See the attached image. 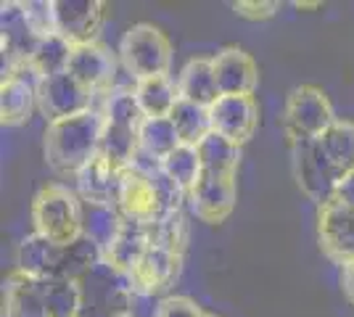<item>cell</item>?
Segmentation results:
<instances>
[{"instance_id": "6da1fadb", "label": "cell", "mask_w": 354, "mask_h": 317, "mask_svg": "<svg viewBox=\"0 0 354 317\" xmlns=\"http://www.w3.org/2000/svg\"><path fill=\"white\" fill-rule=\"evenodd\" d=\"M104 117L98 108L45 124L43 148L48 166L61 177H77L101 153Z\"/></svg>"}, {"instance_id": "7a4b0ae2", "label": "cell", "mask_w": 354, "mask_h": 317, "mask_svg": "<svg viewBox=\"0 0 354 317\" xmlns=\"http://www.w3.org/2000/svg\"><path fill=\"white\" fill-rule=\"evenodd\" d=\"M30 217L35 233L59 246H69L77 238H82V201L69 185H43L32 198Z\"/></svg>"}, {"instance_id": "3957f363", "label": "cell", "mask_w": 354, "mask_h": 317, "mask_svg": "<svg viewBox=\"0 0 354 317\" xmlns=\"http://www.w3.org/2000/svg\"><path fill=\"white\" fill-rule=\"evenodd\" d=\"M119 61H122V69L138 82L153 79V77H169L172 43L159 27L140 21V24L127 27L122 35Z\"/></svg>"}, {"instance_id": "277c9868", "label": "cell", "mask_w": 354, "mask_h": 317, "mask_svg": "<svg viewBox=\"0 0 354 317\" xmlns=\"http://www.w3.org/2000/svg\"><path fill=\"white\" fill-rule=\"evenodd\" d=\"M339 119L328 93L317 85H299L288 93L283 108V133L291 140H317Z\"/></svg>"}, {"instance_id": "5b68a950", "label": "cell", "mask_w": 354, "mask_h": 317, "mask_svg": "<svg viewBox=\"0 0 354 317\" xmlns=\"http://www.w3.org/2000/svg\"><path fill=\"white\" fill-rule=\"evenodd\" d=\"M77 283L82 291V315L80 317H111L133 312L135 291L130 280L119 275L114 267H109L106 262L95 265Z\"/></svg>"}, {"instance_id": "8992f818", "label": "cell", "mask_w": 354, "mask_h": 317, "mask_svg": "<svg viewBox=\"0 0 354 317\" xmlns=\"http://www.w3.org/2000/svg\"><path fill=\"white\" fill-rule=\"evenodd\" d=\"M291 166H294V180L304 196L315 201L317 206H325L336 196L339 175L328 164L325 153L320 151L317 140H291Z\"/></svg>"}, {"instance_id": "52a82bcc", "label": "cell", "mask_w": 354, "mask_h": 317, "mask_svg": "<svg viewBox=\"0 0 354 317\" xmlns=\"http://www.w3.org/2000/svg\"><path fill=\"white\" fill-rule=\"evenodd\" d=\"M43 35L30 24L24 3L8 0L0 6V50H3V77L27 69Z\"/></svg>"}, {"instance_id": "ba28073f", "label": "cell", "mask_w": 354, "mask_h": 317, "mask_svg": "<svg viewBox=\"0 0 354 317\" xmlns=\"http://www.w3.org/2000/svg\"><path fill=\"white\" fill-rule=\"evenodd\" d=\"M93 98H95V93L80 85L69 72L43 77L37 82V108L45 117V124L93 111Z\"/></svg>"}, {"instance_id": "9c48e42d", "label": "cell", "mask_w": 354, "mask_h": 317, "mask_svg": "<svg viewBox=\"0 0 354 317\" xmlns=\"http://www.w3.org/2000/svg\"><path fill=\"white\" fill-rule=\"evenodd\" d=\"M317 243L339 267L354 262V206L341 204L339 198L317 206Z\"/></svg>"}, {"instance_id": "30bf717a", "label": "cell", "mask_w": 354, "mask_h": 317, "mask_svg": "<svg viewBox=\"0 0 354 317\" xmlns=\"http://www.w3.org/2000/svg\"><path fill=\"white\" fill-rule=\"evenodd\" d=\"M56 35H61L72 46L98 43L104 30L106 3L101 0H53Z\"/></svg>"}, {"instance_id": "8fae6325", "label": "cell", "mask_w": 354, "mask_h": 317, "mask_svg": "<svg viewBox=\"0 0 354 317\" xmlns=\"http://www.w3.org/2000/svg\"><path fill=\"white\" fill-rule=\"evenodd\" d=\"M238 201V185L236 175H212L204 172L201 180L193 185L188 193V204H191L193 214L207 222V225H220L225 222Z\"/></svg>"}, {"instance_id": "7c38bea8", "label": "cell", "mask_w": 354, "mask_h": 317, "mask_svg": "<svg viewBox=\"0 0 354 317\" xmlns=\"http://www.w3.org/2000/svg\"><path fill=\"white\" fill-rule=\"evenodd\" d=\"M117 209L122 211L124 220H133L140 225H151L159 214V198L156 188L151 182L146 166H124L119 175V191H117Z\"/></svg>"}, {"instance_id": "4fadbf2b", "label": "cell", "mask_w": 354, "mask_h": 317, "mask_svg": "<svg viewBox=\"0 0 354 317\" xmlns=\"http://www.w3.org/2000/svg\"><path fill=\"white\" fill-rule=\"evenodd\" d=\"M209 119L212 133L243 146L259 127V104L254 95H220V101L209 108Z\"/></svg>"}, {"instance_id": "5bb4252c", "label": "cell", "mask_w": 354, "mask_h": 317, "mask_svg": "<svg viewBox=\"0 0 354 317\" xmlns=\"http://www.w3.org/2000/svg\"><path fill=\"white\" fill-rule=\"evenodd\" d=\"M69 75L85 85L90 93H109L114 88L119 77V66L114 53L101 43H88V46H74L72 61H69Z\"/></svg>"}, {"instance_id": "9a60e30c", "label": "cell", "mask_w": 354, "mask_h": 317, "mask_svg": "<svg viewBox=\"0 0 354 317\" xmlns=\"http://www.w3.org/2000/svg\"><path fill=\"white\" fill-rule=\"evenodd\" d=\"M214 77L222 95H254L259 85V66L251 53L243 48H222L217 56H212Z\"/></svg>"}, {"instance_id": "2e32d148", "label": "cell", "mask_w": 354, "mask_h": 317, "mask_svg": "<svg viewBox=\"0 0 354 317\" xmlns=\"http://www.w3.org/2000/svg\"><path fill=\"white\" fill-rule=\"evenodd\" d=\"M37 75L27 69H19L3 77L0 85V119L6 127H21L27 124L37 106Z\"/></svg>"}, {"instance_id": "e0dca14e", "label": "cell", "mask_w": 354, "mask_h": 317, "mask_svg": "<svg viewBox=\"0 0 354 317\" xmlns=\"http://www.w3.org/2000/svg\"><path fill=\"white\" fill-rule=\"evenodd\" d=\"M180 270H183V257L180 254L151 246L146 257L140 259V265L127 275V280H130L135 294L153 296V294H162L164 288L172 286L180 278Z\"/></svg>"}, {"instance_id": "ac0fdd59", "label": "cell", "mask_w": 354, "mask_h": 317, "mask_svg": "<svg viewBox=\"0 0 354 317\" xmlns=\"http://www.w3.org/2000/svg\"><path fill=\"white\" fill-rule=\"evenodd\" d=\"M61 254H64V246L48 241L40 233H30L16 246L14 270L32 275V278H40V280H50V278L59 275Z\"/></svg>"}, {"instance_id": "d6986e66", "label": "cell", "mask_w": 354, "mask_h": 317, "mask_svg": "<svg viewBox=\"0 0 354 317\" xmlns=\"http://www.w3.org/2000/svg\"><path fill=\"white\" fill-rule=\"evenodd\" d=\"M119 175H122V169L114 162H109L104 153H98L74 177L77 180V196H80V201H90V204H117Z\"/></svg>"}, {"instance_id": "ffe728a7", "label": "cell", "mask_w": 354, "mask_h": 317, "mask_svg": "<svg viewBox=\"0 0 354 317\" xmlns=\"http://www.w3.org/2000/svg\"><path fill=\"white\" fill-rule=\"evenodd\" d=\"M148 249H151L148 227L140 225V222H133V220H124L114 243L104 251V262L109 267H114L119 275L127 278L140 265V259L146 257Z\"/></svg>"}, {"instance_id": "44dd1931", "label": "cell", "mask_w": 354, "mask_h": 317, "mask_svg": "<svg viewBox=\"0 0 354 317\" xmlns=\"http://www.w3.org/2000/svg\"><path fill=\"white\" fill-rule=\"evenodd\" d=\"M177 93L183 101H191L196 106H212L220 101V88H217V77H214V64L212 59H191L177 77Z\"/></svg>"}, {"instance_id": "7402d4cb", "label": "cell", "mask_w": 354, "mask_h": 317, "mask_svg": "<svg viewBox=\"0 0 354 317\" xmlns=\"http://www.w3.org/2000/svg\"><path fill=\"white\" fill-rule=\"evenodd\" d=\"M6 317H48L43 304V280L19 270L6 278Z\"/></svg>"}, {"instance_id": "603a6c76", "label": "cell", "mask_w": 354, "mask_h": 317, "mask_svg": "<svg viewBox=\"0 0 354 317\" xmlns=\"http://www.w3.org/2000/svg\"><path fill=\"white\" fill-rule=\"evenodd\" d=\"M320 151L325 153L328 164L333 172L344 180L346 175L354 172V122L352 119H336L323 135L317 137Z\"/></svg>"}, {"instance_id": "cb8c5ba5", "label": "cell", "mask_w": 354, "mask_h": 317, "mask_svg": "<svg viewBox=\"0 0 354 317\" xmlns=\"http://www.w3.org/2000/svg\"><path fill=\"white\" fill-rule=\"evenodd\" d=\"M122 225H124V217L117 209V204L82 201V236L90 238L95 246H101L104 251L114 243Z\"/></svg>"}, {"instance_id": "d4e9b609", "label": "cell", "mask_w": 354, "mask_h": 317, "mask_svg": "<svg viewBox=\"0 0 354 317\" xmlns=\"http://www.w3.org/2000/svg\"><path fill=\"white\" fill-rule=\"evenodd\" d=\"M135 98H138L143 117L156 119V117L172 114V108L180 101V93H177V82L172 77H153V79H140L135 85Z\"/></svg>"}, {"instance_id": "484cf974", "label": "cell", "mask_w": 354, "mask_h": 317, "mask_svg": "<svg viewBox=\"0 0 354 317\" xmlns=\"http://www.w3.org/2000/svg\"><path fill=\"white\" fill-rule=\"evenodd\" d=\"M138 140H140V153L148 156L151 162H159V164L183 143L169 117L143 119L138 127Z\"/></svg>"}, {"instance_id": "4316f807", "label": "cell", "mask_w": 354, "mask_h": 317, "mask_svg": "<svg viewBox=\"0 0 354 317\" xmlns=\"http://www.w3.org/2000/svg\"><path fill=\"white\" fill-rule=\"evenodd\" d=\"M196 148H198V156H201L204 172H212V175H238L241 156H243L241 148L243 146H238V143L217 135V133H209Z\"/></svg>"}, {"instance_id": "83f0119b", "label": "cell", "mask_w": 354, "mask_h": 317, "mask_svg": "<svg viewBox=\"0 0 354 317\" xmlns=\"http://www.w3.org/2000/svg\"><path fill=\"white\" fill-rule=\"evenodd\" d=\"M148 227V241L156 249H164V251H172V254H185V246H188V238H191V227H188V220L183 209L177 211H167V214H159Z\"/></svg>"}, {"instance_id": "f1b7e54d", "label": "cell", "mask_w": 354, "mask_h": 317, "mask_svg": "<svg viewBox=\"0 0 354 317\" xmlns=\"http://www.w3.org/2000/svg\"><path fill=\"white\" fill-rule=\"evenodd\" d=\"M43 304L48 317H80L82 315V291L77 280L50 278L43 280Z\"/></svg>"}, {"instance_id": "f546056e", "label": "cell", "mask_w": 354, "mask_h": 317, "mask_svg": "<svg viewBox=\"0 0 354 317\" xmlns=\"http://www.w3.org/2000/svg\"><path fill=\"white\" fill-rule=\"evenodd\" d=\"M72 43H66L61 35H45L40 40V46L35 50V56L30 61V69L37 75V79L43 77L61 75L69 69V61H72Z\"/></svg>"}, {"instance_id": "4dcf8cb0", "label": "cell", "mask_w": 354, "mask_h": 317, "mask_svg": "<svg viewBox=\"0 0 354 317\" xmlns=\"http://www.w3.org/2000/svg\"><path fill=\"white\" fill-rule=\"evenodd\" d=\"M162 169L164 175L172 182H177L185 193H191L193 185L201 180V175H204V164H201L198 148L188 146V143H180L175 151L162 162Z\"/></svg>"}, {"instance_id": "1f68e13d", "label": "cell", "mask_w": 354, "mask_h": 317, "mask_svg": "<svg viewBox=\"0 0 354 317\" xmlns=\"http://www.w3.org/2000/svg\"><path fill=\"white\" fill-rule=\"evenodd\" d=\"M169 119L175 124L177 135L183 143L188 146H198L204 137L212 133V119H209V108L204 106H196L191 101H177V106L172 108Z\"/></svg>"}, {"instance_id": "d6a6232c", "label": "cell", "mask_w": 354, "mask_h": 317, "mask_svg": "<svg viewBox=\"0 0 354 317\" xmlns=\"http://www.w3.org/2000/svg\"><path fill=\"white\" fill-rule=\"evenodd\" d=\"M101 153H104L109 162H114L119 169L133 166V162L138 159V153H140L138 130H133V127H119V124H106L104 122Z\"/></svg>"}, {"instance_id": "836d02e7", "label": "cell", "mask_w": 354, "mask_h": 317, "mask_svg": "<svg viewBox=\"0 0 354 317\" xmlns=\"http://www.w3.org/2000/svg\"><path fill=\"white\" fill-rule=\"evenodd\" d=\"M98 111H101L106 124L133 127V130H138L140 122L146 119L140 106H138L135 90H127V88H111L109 93H104V104H101Z\"/></svg>"}, {"instance_id": "e575fe53", "label": "cell", "mask_w": 354, "mask_h": 317, "mask_svg": "<svg viewBox=\"0 0 354 317\" xmlns=\"http://www.w3.org/2000/svg\"><path fill=\"white\" fill-rule=\"evenodd\" d=\"M24 14L30 24L37 30V35H53L56 32V19H53V0H27Z\"/></svg>"}, {"instance_id": "d590c367", "label": "cell", "mask_w": 354, "mask_h": 317, "mask_svg": "<svg viewBox=\"0 0 354 317\" xmlns=\"http://www.w3.org/2000/svg\"><path fill=\"white\" fill-rule=\"evenodd\" d=\"M153 317H207V312L188 296H167L159 302Z\"/></svg>"}, {"instance_id": "8d00e7d4", "label": "cell", "mask_w": 354, "mask_h": 317, "mask_svg": "<svg viewBox=\"0 0 354 317\" xmlns=\"http://www.w3.org/2000/svg\"><path fill=\"white\" fill-rule=\"evenodd\" d=\"M278 3L275 0H238L233 3V11L241 19H249V21H265L278 14Z\"/></svg>"}, {"instance_id": "74e56055", "label": "cell", "mask_w": 354, "mask_h": 317, "mask_svg": "<svg viewBox=\"0 0 354 317\" xmlns=\"http://www.w3.org/2000/svg\"><path fill=\"white\" fill-rule=\"evenodd\" d=\"M339 286H341V294H344V299L354 307V262L349 265H344L339 272Z\"/></svg>"}, {"instance_id": "f35d334b", "label": "cell", "mask_w": 354, "mask_h": 317, "mask_svg": "<svg viewBox=\"0 0 354 317\" xmlns=\"http://www.w3.org/2000/svg\"><path fill=\"white\" fill-rule=\"evenodd\" d=\"M341 204H346V206H354V172L352 175H346L344 180L339 182V188H336V196Z\"/></svg>"}, {"instance_id": "ab89813d", "label": "cell", "mask_w": 354, "mask_h": 317, "mask_svg": "<svg viewBox=\"0 0 354 317\" xmlns=\"http://www.w3.org/2000/svg\"><path fill=\"white\" fill-rule=\"evenodd\" d=\"M111 317H133V312H127V315H111Z\"/></svg>"}, {"instance_id": "60d3db41", "label": "cell", "mask_w": 354, "mask_h": 317, "mask_svg": "<svg viewBox=\"0 0 354 317\" xmlns=\"http://www.w3.org/2000/svg\"><path fill=\"white\" fill-rule=\"evenodd\" d=\"M207 317H214V315H207Z\"/></svg>"}]
</instances>
